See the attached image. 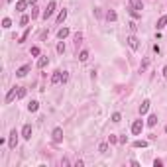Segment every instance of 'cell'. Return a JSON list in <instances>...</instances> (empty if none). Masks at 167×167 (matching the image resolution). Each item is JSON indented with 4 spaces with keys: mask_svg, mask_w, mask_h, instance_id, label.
<instances>
[{
    "mask_svg": "<svg viewBox=\"0 0 167 167\" xmlns=\"http://www.w3.org/2000/svg\"><path fill=\"white\" fill-rule=\"evenodd\" d=\"M118 140H120V143H126V142H128V138H126V136H120Z\"/></svg>",
    "mask_w": 167,
    "mask_h": 167,
    "instance_id": "cell-38",
    "label": "cell"
},
{
    "mask_svg": "<svg viewBox=\"0 0 167 167\" xmlns=\"http://www.w3.org/2000/svg\"><path fill=\"white\" fill-rule=\"evenodd\" d=\"M67 35H69V28H61V30L57 32V38H59V39H65Z\"/></svg>",
    "mask_w": 167,
    "mask_h": 167,
    "instance_id": "cell-16",
    "label": "cell"
},
{
    "mask_svg": "<svg viewBox=\"0 0 167 167\" xmlns=\"http://www.w3.org/2000/svg\"><path fill=\"white\" fill-rule=\"evenodd\" d=\"M98 151H100V153H106V151H108V143H100V146H98Z\"/></svg>",
    "mask_w": 167,
    "mask_h": 167,
    "instance_id": "cell-27",
    "label": "cell"
},
{
    "mask_svg": "<svg viewBox=\"0 0 167 167\" xmlns=\"http://www.w3.org/2000/svg\"><path fill=\"white\" fill-rule=\"evenodd\" d=\"M57 53H65V43H63V39L57 43Z\"/></svg>",
    "mask_w": 167,
    "mask_h": 167,
    "instance_id": "cell-26",
    "label": "cell"
},
{
    "mask_svg": "<svg viewBox=\"0 0 167 167\" xmlns=\"http://www.w3.org/2000/svg\"><path fill=\"white\" fill-rule=\"evenodd\" d=\"M130 16H132V18H142L140 10H134V8H130Z\"/></svg>",
    "mask_w": 167,
    "mask_h": 167,
    "instance_id": "cell-25",
    "label": "cell"
},
{
    "mask_svg": "<svg viewBox=\"0 0 167 167\" xmlns=\"http://www.w3.org/2000/svg\"><path fill=\"white\" fill-rule=\"evenodd\" d=\"M65 18H67V10H61V12L57 14V24H63Z\"/></svg>",
    "mask_w": 167,
    "mask_h": 167,
    "instance_id": "cell-17",
    "label": "cell"
},
{
    "mask_svg": "<svg viewBox=\"0 0 167 167\" xmlns=\"http://www.w3.org/2000/svg\"><path fill=\"white\" fill-rule=\"evenodd\" d=\"M86 59H89V51H86V49H83V51L79 53V61H83V63H85Z\"/></svg>",
    "mask_w": 167,
    "mask_h": 167,
    "instance_id": "cell-20",
    "label": "cell"
},
{
    "mask_svg": "<svg viewBox=\"0 0 167 167\" xmlns=\"http://www.w3.org/2000/svg\"><path fill=\"white\" fill-rule=\"evenodd\" d=\"M8 2H12V0H8Z\"/></svg>",
    "mask_w": 167,
    "mask_h": 167,
    "instance_id": "cell-43",
    "label": "cell"
},
{
    "mask_svg": "<svg viewBox=\"0 0 167 167\" xmlns=\"http://www.w3.org/2000/svg\"><path fill=\"white\" fill-rule=\"evenodd\" d=\"M128 26H130V32H132V33L136 32V30H138V26H136V22H130Z\"/></svg>",
    "mask_w": 167,
    "mask_h": 167,
    "instance_id": "cell-33",
    "label": "cell"
},
{
    "mask_svg": "<svg viewBox=\"0 0 167 167\" xmlns=\"http://www.w3.org/2000/svg\"><path fill=\"white\" fill-rule=\"evenodd\" d=\"M83 165H85V161H83V159H79V161L75 163V167H83Z\"/></svg>",
    "mask_w": 167,
    "mask_h": 167,
    "instance_id": "cell-39",
    "label": "cell"
},
{
    "mask_svg": "<svg viewBox=\"0 0 167 167\" xmlns=\"http://www.w3.org/2000/svg\"><path fill=\"white\" fill-rule=\"evenodd\" d=\"M39 16V8L38 6H32V20H35Z\"/></svg>",
    "mask_w": 167,
    "mask_h": 167,
    "instance_id": "cell-24",
    "label": "cell"
},
{
    "mask_svg": "<svg viewBox=\"0 0 167 167\" xmlns=\"http://www.w3.org/2000/svg\"><path fill=\"white\" fill-rule=\"evenodd\" d=\"M30 53H32L33 57H38V55H39V47H38V45H33V47H32V51H30Z\"/></svg>",
    "mask_w": 167,
    "mask_h": 167,
    "instance_id": "cell-31",
    "label": "cell"
},
{
    "mask_svg": "<svg viewBox=\"0 0 167 167\" xmlns=\"http://www.w3.org/2000/svg\"><path fill=\"white\" fill-rule=\"evenodd\" d=\"M116 142H120V140L116 138V136H110V143H116Z\"/></svg>",
    "mask_w": 167,
    "mask_h": 167,
    "instance_id": "cell-37",
    "label": "cell"
},
{
    "mask_svg": "<svg viewBox=\"0 0 167 167\" xmlns=\"http://www.w3.org/2000/svg\"><path fill=\"white\" fill-rule=\"evenodd\" d=\"M120 120H122V116H120V112H114V114H112V122H116V124H118Z\"/></svg>",
    "mask_w": 167,
    "mask_h": 167,
    "instance_id": "cell-29",
    "label": "cell"
},
{
    "mask_svg": "<svg viewBox=\"0 0 167 167\" xmlns=\"http://www.w3.org/2000/svg\"><path fill=\"white\" fill-rule=\"evenodd\" d=\"M81 39H83V35H81V33H77V35H75V41H77V45L81 43Z\"/></svg>",
    "mask_w": 167,
    "mask_h": 167,
    "instance_id": "cell-35",
    "label": "cell"
},
{
    "mask_svg": "<svg viewBox=\"0 0 167 167\" xmlns=\"http://www.w3.org/2000/svg\"><path fill=\"white\" fill-rule=\"evenodd\" d=\"M38 108H39V102H38V100H32V102L28 104V110H30V112H38Z\"/></svg>",
    "mask_w": 167,
    "mask_h": 167,
    "instance_id": "cell-14",
    "label": "cell"
},
{
    "mask_svg": "<svg viewBox=\"0 0 167 167\" xmlns=\"http://www.w3.org/2000/svg\"><path fill=\"white\" fill-rule=\"evenodd\" d=\"M2 28H4V30L12 28V20H10V18H4V20H2Z\"/></svg>",
    "mask_w": 167,
    "mask_h": 167,
    "instance_id": "cell-22",
    "label": "cell"
},
{
    "mask_svg": "<svg viewBox=\"0 0 167 167\" xmlns=\"http://www.w3.org/2000/svg\"><path fill=\"white\" fill-rule=\"evenodd\" d=\"M14 98H18V86H14V89H10V92L6 95V102H12Z\"/></svg>",
    "mask_w": 167,
    "mask_h": 167,
    "instance_id": "cell-8",
    "label": "cell"
},
{
    "mask_svg": "<svg viewBox=\"0 0 167 167\" xmlns=\"http://www.w3.org/2000/svg\"><path fill=\"white\" fill-rule=\"evenodd\" d=\"M59 83H63V73L61 71H55L51 75V85H59Z\"/></svg>",
    "mask_w": 167,
    "mask_h": 167,
    "instance_id": "cell-6",
    "label": "cell"
},
{
    "mask_svg": "<svg viewBox=\"0 0 167 167\" xmlns=\"http://www.w3.org/2000/svg\"><path fill=\"white\" fill-rule=\"evenodd\" d=\"M153 53H161V49H159V45H157V43L153 45Z\"/></svg>",
    "mask_w": 167,
    "mask_h": 167,
    "instance_id": "cell-36",
    "label": "cell"
},
{
    "mask_svg": "<svg viewBox=\"0 0 167 167\" xmlns=\"http://www.w3.org/2000/svg\"><path fill=\"white\" fill-rule=\"evenodd\" d=\"M134 148H148V142H146V140H136V142H134Z\"/></svg>",
    "mask_w": 167,
    "mask_h": 167,
    "instance_id": "cell-18",
    "label": "cell"
},
{
    "mask_svg": "<svg viewBox=\"0 0 167 167\" xmlns=\"http://www.w3.org/2000/svg\"><path fill=\"white\" fill-rule=\"evenodd\" d=\"M165 132H167V126H165Z\"/></svg>",
    "mask_w": 167,
    "mask_h": 167,
    "instance_id": "cell-42",
    "label": "cell"
},
{
    "mask_svg": "<svg viewBox=\"0 0 167 167\" xmlns=\"http://www.w3.org/2000/svg\"><path fill=\"white\" fill-rule=\"evenodd\" d=\"M163 77H167V65L163 67Z\"/></svg>",
    "mask_w": 167,
    "mask_h": 167,
    "instance_id": "cell-41",
    "label": "cell"
},
{
    "mask_svg": "<svg viewBox=\"0 0 167 167\" xmlns=\"http://www.w3.org/2000/svg\"><path fill=\"white\" fill-rule=\"evenodd\" d=\"M30 24V16H22V18H20V26H28Z\"/></svg>",
    "mask_w": 167,
    "mask_h": 167,
    "instance_id": "cell-23",
    "label": "cell"
},
{
    "mask_svg": "<svg viewBox=\"0 0 167 167\" xmlns=\"http://www.w3.org/2000/svg\"><path fill=\"white\" fill-rule=\"evenodd\" d=\"M18 136H20V134L16 132V130H12V132H10V138H8L10 149H16V146H18Z\"/></svg>",
    "mask_w": 167,
    "mask_h": 167,
    "instance_id": "cell-1",
    "label": "cell"
},
{
    "mask_svg": "<svg viewBox=\"0 0 167 167\" xmlns=\"http://www.w3.org/2000/svg\"><path fill=\"white\" fill-rule=\"evenodd\" d=\"M26 96V89L24 86H18V98H24Z\"/></svg>",
    "mask_w": 167,
    "mask_h": 167,
    "instance_id": "cell-28",
    "label": "cell"
},
{
    "mask_svg": "<svg viewBox=\"0 0 167 167\" xmlns=\"http://www.w3.org/2000/svg\"><path fill=\"white\" fill-rule=\"evenodd\" d=\"M51 140H53V143H61L63 142V128H55L53 130Z\"/></svg>",
    "mask_w": 167,
    "mask_h": 167,
    "instance_id": "cell-3",
    "label": "cell"
},
{
    "mask_svg": "<svg viewBox=\"0 0 167 167\" xmlns=\"http://www.w3.org/2000/svg\"><path fill=\"white\" fill-rule=\"evenodd\" d=\"M148 65H149V61H148V59H143V61H142V67H140V69H142V71H146V69H148Z\"/></svg>",
    "mask_w": 167,
    "mask_h": 167,
    "instance_id": "cell-32",
    "label": "cell"
},
{
    "mask_svg": "<svg viewBox=\"0 0 167 167\" xmlns=\"http://www.w3.org/2000/svg\"><path fill=\"white\" fill-rule=\"evenodd\" d=\"M28 2H30L32 6H35V4H38V0H28Z\"/></svg>",
    "mask_w": 167,
    "mask_h": 167,
    "instance_id": "cell-40",
    "label": "cell"
},
{
    "mask_svg": "<svg viewBox=\"0 0 167 167\" xmlns=\"http://www.w3.org/2000/svg\"><path fill=\"white\" fill-rule=\"evenodd\" d=\"M116 18H118V16H116V12H114V10H110L108 14H106V20H108V22H114Z\"/></svg>",
    "mask_w": 167,
    "mask_h": 167,
    "instance_id": "cell-21",
    "label": "cell"
},
{
    "mask_svg": "<svg viewBox=\"0 0 167 167\" xmlns=\"http://www.w3.org/2000/svg\"><path fill=\"white\" fill-rule=\"evenodd\" d=\"M165 26H167V16H161V18L157 20V26H155V28H157V30H163Z\"/></svg>",
    "mask_w": 167,
    "mask_h": 167,
    "instance_id": "cell-13",
    "label": "cell"
},
{
    "mask_svg": "<svg viewBox=\"0 0 167 167\" xmlns=\"http://www.w3.org/2000/svg\"><path fill=\"white\" fill-rule=\"evenodd\" d=\"M53 12H55V2H49V4H47V8H45V10H43V20H47V18H51V16H53Z\"/></svg>",
    "mask_w": 167,
    "mask_h": 167,
    "instance_id": "cell-4",
    "label": "cell"
},
{
    "mask_svg": "<svg viewBox=\"0 0 167 167\" xmlns=\"http://www.w3.org/2000/svg\"><path fill=\"white\" fill-rule=\"evenodd\" d=\"M143 130V120H134V124H132V134L134 136H140Z\"/></svg>",
    "mask_w": 167,
    "mask_h": 167,
    "instance_id": "cell-2",
    "label": "cell"
},
{
    "mask_svg": "<svg viewBox=\"0 0 167 167\" xmlns=\"http://www.w3.org/2000/svg\"><path fill=\"white\" fill-rule=\"evenodd\" d=\"M148 110H149V100H143V102H142V104H140V114H146V112H148Z\"/></svg>",
    "mask_w": 167,
    "mask_h": 167,
    "instance_id": "cell-12",
    "label": "cell"
},
{
    "mask_svg": "<svg viewBox=\"0 0 167 167\" xmlns=\"http://www.w3.org/2000/svg\"><path fill=\"white\" fill-rule=\"evenodd\" d=\"M161 165H163L161 159H155V161H153V167H161Z\"/></svg>",
    "mask_w": 167,
    "mask_h": 167,
    "instance_id": "cell-34",
    "label": "cell"
},
{
    "mask_svg": "<svg viewBox=\"0 0 167 167\" xmlns=\"http://www.w3.org/2000/svg\"><path fill=\"white\" fill-rule=\"evenodd\" d=\"M126 41H128V45H130V47H132V49H134V51H136V49H138V47H140V39H138V38H136V35H130V38H128V39H126Z\"/></svg>",
    "mask_w": 167,
    "mask_h": 167,
    "instance_id": "cell-5",
    "label": "cell"
},
{
    "mask_svg": "<svg viewBox=\"0 0 167 167\" xmlns=\"http://www.w3.org/2000/svg\"><path fill=\"white\" fill-rule=\"evenodd\" d=\"M30 69H32L30 65H22V67L18 69V71H16V75H18V77H26V75L30 73Z\"/></svg>",
    "mask_w": 167,
    "mask_h": 167,
    "instance_id": "cell-10",
    "label": "cell"
},
{
    "mask_svg": "<svg viewBox=\"0 0 167 167\" xmlns=\"http://www.w3.org/2000/svg\"><path fill=\"white\" fill-rule=\"evenodd\" d=\"M28 35H30V28L26 30L24 33H22V38H20V41H18V43H24V41H26V38H28Z\"/></svg>",
    "mask_w": 167,
    "mask_h": 167,
    "instance_id": "cell-30",
    "label": "cell"
},
{
    "mask_svg": "<svg viewBox=\"0 0 167 167\" xmlns=\"http://www.w3.org/2000/svg\"><path fill=\"white\" fill-rule=\"evenodd\" d=\"M22 138L24 140H32V124H26L22 128Z\"/></svg>",
    "mask_w": 167,
    "mask_h": 167,
    "instance_id": "cell-7",
    "label": "cell"
},
{
    "mask_svg": "<svg viewBox=\"0 0 167 167\" xmlns=\"http://www.w3.org/2000/svg\"><path fill=\"white\" fill-rule=\"evenodd\" d=\"M130 2V8H134V10H143V2L142 0H128Z\"/></svg>",
    "mask_w": 167,
    "mask_h": 167,
    "instance_id": "cell-9",
    "label": "cell"
},
{
    "mask_svg": "<svg viewBox=\"0 0 167 167\" xmlns=\"http://www.w3.org/2000/svg\"><path fill=\"white\" fill-rule=\"evenodd\" d=\"M47 63H49L47 57H39V59H38V67H39V69H43V67L47 65Z\"/></svg>",
    "mask_w": 167,
    "mask_h": 167,
    "instance_id": "cell-19",
    "label": "cell"
},
{
    "mask_svg": "<svg viewBox=\"0 0 167 167\" xmlns=\"http://www.w3.org/2000/svg\"><path fill=\"white\" fill-rule=\"evenodd\" d=\"M146 124H148L149 128H153V126L157 124V114H151V116L148 118V122H146Z\"/></svg>",
    "mask_w": 167,
    "mask_h": 167,
    "instance_id": "cell-15",
    "label": "cell"
},
{
    "mask_svg": "<svg viewBox=\"0 0 167 167\" xmlns=\"http://www.w3.org/2000/svg\"><path fill=\"white\" fill-rule=\"evenodd\" d=\"M28 4L30 2H26V0H18V2H16V10H18V12H24V10L28 8Z\"/></svg>",
    "mask_w": 167,
    "mask_h": 167,
    "instance_id": "cell-11",
    "label": "cell"
}]
</instances>
